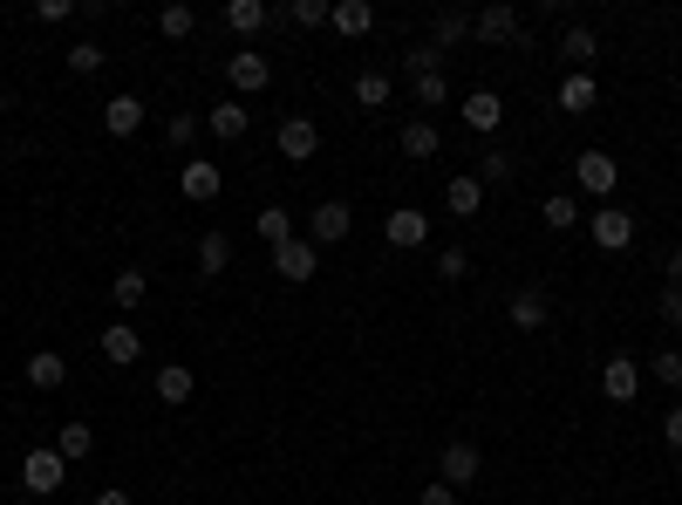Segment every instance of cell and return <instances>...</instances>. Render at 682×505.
Masks as SVG:
<instances>
[{
  "label": "cell",
  "mask_w": 682,
  "mask_h": 505,
  "mask_svg": "<svg viewBox=\"0 0 682 505\" xmlns=\"http://www.w3.org/2000/svg\"><path fill=\"white\" fill-rule=\"evenodd\" d=\"M662 274H669V287H682V246H675V253L662 260Z\"/></svg>",
  "instance_id": "obj_46"
},
{
  "label": "cell",
  "mask_w": 682,
  "mask_h": 505,
  "mask_svg": "<svg viewBox=\"0 0 682 505\" xmlns=\"http://www.w3.org/2000/svg\"><path fill=\"white\" fill-rule=\"evenodd\" d=\"M478 464H485V457H478V444H471V438H451L444 451H437V472H444V485H451V492H464V485L478 478Z\"/></svg>",
  "instance_id": "obj_7"
},
{
  "label": "cell",
  "mask_w": 682,
  "mask_h": 505,
  "mask_svg": "<svg viewBox=\"0 0 682 505\" xmlns=\"http://www.w3.org/2000/svg\"><path fill=\"white\" fill-rule=\"evenodd\" d=\"M69 14H75V0H42V8H34V21H49V28L69 21Z\"/></svg>",
  "instance_id": "obj_42"
},
{
  "label": "cell",
  "mask_w": 682,
  "mask_h": 505,
  "mask_svg": "<svg viewBox=\"0 0 682 505\" xmlns=\"http://www.w3.org/2000/svg\"><path fill=\"white\" fill-rule=\"evenodd\" d=\"M587 232H594L600 253H628V246H634V219H628L621 206H600V212L587 219Z\"/></svg>",
  "instance_id": "obj_6"
},
{
  "label": "cell",
  "mask_w": 682,
  "mask_h": 505,
  "mask_svg": "<svg viewBox=\"0 0 682 505\" xmlns=\"http://www.w3.org/2000/svg\"><path fill=\"white\" fill-rule=\"evenodd\" d=\"M348 232H355V212H348L342 199H321V206L307 212V240H314V246H342Z\"/></svg>",
  "instance_id": "obj_4"
},
{
  "label": "cell",
  "mask_w": 682,
  "mask_h": 505,
  "mask_svg": "<svg viewBox=\"0 0 682 505\" xmlns=\"http://www.w3.org/2000/svg\"><path fill=\"white\" fill-rule=\"evenodd\" d=\"M444 206H451L458 219H471L478 206H485V185H478V178H464V171H458V178L444 185Z\"/></svg>",
  "instance_id": "obj_23"
},
{
  "label": "cell",
  "mask_w": 682,
  "mask_h": 505,
  "mask_svg": "<svg viewBox=\"0 0 682 505\" xmlns=\"http://www.w3.org/2000/svg\"><path fill=\"white\" fill-rule=\"evenodd\" d=\"M90 505H137V498H130V492H116V485H109V492H96Z\"/></svg>",
  "instance_id": "obj_47"
},
{
  "label": "cell",
  "mask_w": 682,
  "mask_h": 505,
  "mask_svg": "<svg viewBox=\"0 0 682 505\" xmlns=\"http://www.w3.org/2000/svg\"><path fill=\"white\" fill-rule=\"evenodd\" d=\"M464 124H471L478 137H499V124H505V96H499V90H471V96H464Z\"/></svg>",
  "instance_id": "obj_12"
},
{
  "label": "cell",
  "mask_w": 682,
  "mask_h": 505,
  "mask_svg": "<svg viewBox=\"0 0 682 505\" xmlns=\"http://www.w3.org/2000/svg\"><path fill=\"white\" fill-rule=\"evenodd\" d=\"M396 144H403V158H437V144H444V137H437V124H423V116H417V124L396 130Z\"/></svg>",
  "instance_id": "obj_24"
},
{
  "label": "cell",
  "mask_w": 682,
  "mask_h": 505,
  "mask_svg": "<svg viewBox=\"0 0 682 505\" xmlns=\"http://www.w3.org/2000/svg\"><path fill=\"white\" fill-rule=\"evenodd\" d=\"M150 390H157V403H171V410H178V403H191V390H198V376H191L185 362H165V369L150 376Z\"/></svg>",
  "instance_id": "obj_15"
},
{
  "label": "cell",
  "mask_w": 682,
  "mask_h": 505,
  "mask_svg": "<svg viewBox=\"0 0 682 505\" xmlns=\"http://www.w3.org/2000/svg\"><path fill=\"white\" fill-rule=\"evenodd\" d=\"M225 75H232V90H239V96H260V90L273 83V62H266V55H253V49H239V55H225Z\"/></svg>",
  "instance_id": "obj_10"
},
{
  "label": "cell",
  "mask_w": 682,
  "mask_h": 505,
  "mask_svg": "<svg viewBox=\"0 0 682 505\" xmlns=\"http://www.w3.org/2000/svg\"><path fill=\"white\" fill-rule=\"evenodd\" d=\"M55 451H62L69 464H83V457L96 451V431H90V423H62V431H55Z\"/></svg>",
  "instance_id": "obj_26"
},
{
  "label": "cell",
  "mask_w": 682,
  "mask_h": 505,
  "mask_svg": "<svg viewBox=\"0 0 682 505\" xmlns=\"http://www.w3.org/2000/svg\"><path fill=\"white\" fill-rule=\"evenodd\" d=\"M0 109H8V96H0Z\"/></svg>",
  "instance_id": "obj_48"
},
{
  "label": "cell",
  "mask_w": 682,
  "mask_h": 505,
  "mask_svg": "<svg viewBox=\"0 0 682 505\" xmlns=\"http://www.w3.org/2000/svg\"><path fill=\"white\" fill-rule=\"evenodd\" d=\"M301 28H328V0H294V8H287Z\"/></svg>",
  "instance_id": "obj_40"
},
{
  "label": "cell",
  "mask_w": 682,
  "mask_h": 505,
  "mask_svg": "<svg viewBox=\"0 0 682 505\" xmlns=\"http://www.w3.org/2000/svg\"><path fill=\"white\" fill-rule=\"evenodd\" d=\"M559 55H567L580 75H587V62L600 55V42H594V28H567V34H559Z\"/></svg>",
  "instance_id": "obj_28"
},
{
  "label": "cell",
  "mask_w": 682,
  "mask_h": 505,
  "mask_svg": "<svg viewBox=\"0 0 682 505\" xmlns=\"http://www.w3.org/2000/svg\"><path fill=\"white\" fill-rule=\"evenodd\" d=\"M655 382H669V390H682V356H675V348H662V356H655Z\"/></svg>",
  "instance_id": "obj_41"
},
{
  "label": "cell",
  "mask_w": 682,
  "mask_h": 505,
  "mask_svg": "<svg viewBox=\"0 0 682 505\" xmlns=\"http://www.w3.org/2000/svg\"><path fill=\"white\" fill-rule=\"evenodd\" d=\"M69 382V362L55 356V348H42V356H28V390H62Z\"/></svg>",
  "instance_id": "obj_21"
},
{
  "label": "cell",
  "mask_w": 682,
  "mask_h": 505,
  "mask_svg": "<svg viewBox=\"0 0 682 505\" xmlns=\"http://www.w3.org/2000/svg\"><path fill=\"white\" fill-rule=\"evenodd\" d=\"M464 34H471V14H458V8H451V14H437V21H430V42H437V49H444V55H451V49L464 42Z\"/></svg>",
  "instance_id": "obj_33"
},
{
  "label": "cell",
  "mask_w": 682,
  "mask_h": 505,
  "mask_svg": "<svg viewBox=\"0 0 682 505\" xmlns=\"http://www.w3.org/2000/svg\"><path fill=\"white\" fill-rule=\"evenodd\" d=\"M512 171H518V165L505 158V150H499V144L485 150V158H478V185H512Z\"/></svg>",
  "instance_id": "obj_35"
},
{
  "label": "cell",
  "mask_w": 682,
  "mask_h": 505,
  "mask_svg": "<svg viewBox=\"0 0 682 505\" xmlns=\"http://www.w3.org/2000/svg\"><path fill=\"white\" fill-rule=\"evenodd\" d=\"M328 28L342 34V42H355V34L376 28V8H369V0H335V8H328Z\"/></svg>",
  "instance_id": "obj_14"
},
{
  "label": "cell",
  "mask_w": 682,
  "mask_h": 505,
  "mask_svg": "<svg viewBox=\"0 0 682 505\" xmlns=\"http://www.w3.org/2000/svg\"><path fill=\"white\" fill-rule=\"evenodd\" d=\"M389 96H396V83H389L382 69H363V75H355V103H363V109H382Z\"/></svg>",
  "instance_id": "obj_27"
},
{
  "label": "cell",
  "mask_w": 682,
  "mask_h": 505,
  "mask_svg": "<svg viewBox=\"0 0 682 505\" xmlns=\"http://www.w3.org/2000/svg\"><path fill=\"white\" fill-rule=\"evenodd\" d=\"M662 322L682 328V287H662Z\"/></svg>",
  "instance_id": "obj_44"
},
{
  "label": "cell",
  "mask_w": 682,
  "mask_h": 505,
  "mask_svg": "<svg viewBox=\"0 0 682 505\" xmlns=\"http://www.w3.org/2000/svg\"><path fill=\"white\" fill-rule=\"evenodd\" d=\"M144 294H150V274H144V266H124V274H116V281H109V301H116V307H124V315H130V307H137Z\"/></svg>",
  "instance_id": "obj_25"
},
{
  "label": "cell",
  "mask_w": 682,
  "mask_h": 505,
  "mask_svg": "<svg viewBox=\"0 0 682 505\" xmlns=\"http://www.w3.org/2000/svg\"><path fill=\"white\" fill-rule=\"evenodd\" d=\"M198 130H206V124H198V116H185V109H178V116H171V124H165V137H171V150H185V144H191Z\"/></svg>",
  "instance_id": "obj_39"
},
{
  "label": "cell",
  "mask_w": 682,
  "mask_h": 505,
  "mask_svg": "<svg viewBox=\"0 0 682 505\" xmlns=\"http://www.w3.org/2000/svg\"><path fill=\"white\" fill-rule=\"evenodd\" d=\"M103 130H109V137H137V130H144V103H137V96H109V103H103Z\"/></svg>",
  "instance_id": "obj_17"
},
{
  "label": "cell",
  "mask_w": 682,
  "mask_h": 505,
  "mask_svg": "<svg viewBox=\"0 0 682 505\" xmlns=\"http://www.w3.org/2000/svg\"><path fill=\"white\" fill-rule=\"evenodd\" d=\"M191 28H198V14L185 8V0H171V8H165V14H157V34H171V42H185V34H191Z\"/></svg>",
  "instance_id": "obj_34"
},
{
  "label": "cell",
  "mask_w": 682,
  "mask_h": 505,
  "mask_svg": "<svg viewBox=\"0 0 682 505\" xmlns=\"http://www.w3.org/2000/svg\"><path fill=\"white\" fill-rule=\"evenodd\" d=\"M417 505H458V492L437 478V485H423V492H417Z\"/></svg>",
  "instance_id": "obj_43"
},
{
  "label": "cell",
  "mask_w": 682,
  "mask_h": 505,
  "mask_svg": "<svg viewBox=\"0 0 682 505\" xmlns=\"http://www.w3.org/2000/svg\"><path fill=\"white\" fill-rule=\"evenodd\" d=\"M546 315H553V301H546V287H526V294H512V328H546Z\"/></svg>",
  "instance_id": "obj_19"
},
{
  "label": "cell",
  "mask_w": 682,
  "mask_h": 505,
  "mask_svg": "<svg viewBox=\"0 0 682 505\" xmlns=\"http://www.w3.org/2000/svg\"><path fill=\"white\" fill-rule=\"evenodd\" d=\"M206 130H212V137H225V144H239V137L253 130V109H239V103H219V109L206 116Z\"/></svg>",
  "instance_id": "obj_22"
},
{
  "label": "cell",
  "mask_w": 682,
  "mask_h": 505,
  "mask_svg": "<svg viewBox=\"0 0 682 505\" xmlns=\"http://www.w3.org/2000/svg\"><path fill=\"white\" fill-rule=\"evenodd\" d=\"M253 232H260L266 246H287V240H294V219H287V206H266V212L253 219Z\"/></svg>",
  "instance_id": "obj_32"
},
{
  "label": "cell",
  "mask_w": 682,
  "mask_h": 505,
  "mask_svg": "<svg viewBox=\"0 0 682 505\" xmlns=\"http://www.w3.org/2000/svg\"><path fill=\"white\" fill-rule=\"evenodd\" d=\"M539 219H546V232H574V225H587V219H580V206L567 199V191H553V199L539 206Z\"/></svg>",
  "instance_id": "obj_29"
},
{
  "label": "cell",
  "mask_w": 682,
  "mask_h": 505,
  "mask_svg": "<svg viewBox=\"0 0 682 505\" xmlns=\"http://www.w3.org/2000/svg\"><path fill=\"white\" fill-rule=\"evenodd\" d=\"M471 34H478V42H512V34H518V8H512V0L478 8V14H471Z\"/></svg>",
  "instance_id": "obj_11"
},
{
  "label": "cell",
  "mask_w": 682,
  "mask_h": 505,
  "mask_svg": "<svg viewBox=\"0 0 682 505\" xmlns=\"http://www.w3.org/2000/svg\"><path fill=\"white\" fill-rule=\"evenodd\" d=\"M382 240H389L396 253H410V246H423V240H430V219H423L417 206H396V212L382 219Z\"/></svg>",
  "instance_id": "obj_9"
},
{
  "label": "cell",
  "mask_w": 682,
  "mask_h": 505,
  "mask_svg": "<svg viewBox=\"0 0 682 505\" xmlns=\"http://www.w3.org/2000/svg\"><path fill=\"white\" fill-rule=\"evenodd\" d=\"M594 103H600V83H594V75H580V69H574L567 83H559V109H567V116H587Z\"/></svg>",
  "instance_id": "obj_20"
},
{
  "label": "cell",
  "mask_w": 682,
  "mask_h": 505,
  "mask_svg": "<svg viewBox=\"0 0 682 505\" xmlns=\"http://www.w3.org/2000/svg\"><path fill=\"white\" fill-rule=\"evenodd\" d=\"M232 266V240L225 232H206V240H198V274H225Z\"/></svg>",
  "instance_id": "obj_30"
},
{
  "label": "cell",
  "mask_w": 682,
  "mask_h": 505,
  "mask_svg": "<svg viewBox=\"0 0 682 505\" xmlns=\"http://www.w3.org/2000/svg\"><path fill=\"white\" fill-rule=\"evenodd\" d=\"M437 274H444V281H464V274H471V253H464V246H444V253H437Z\"/></svg>",
  "instance_id": "obj_38"
},
{
  "label": "cell",
  "mask_w": 682,
  "mask_h": 505,
  "mask_svg": "<svg viewBox=\"0 0 682 505\" xmlns=\"http://www.w3.org/2000/svg\"><path fill=\"white\" fill-rule=\"evenodd\" d=\"M403 75H410V83H423V75H444V49H437V42H417V49L403 55Z\"/></svg>",
  "instance_id": "obj_31"
},
{
  "label": "cell",
  "mask_w": 682,
  "mask_h": 505,
  "mask_svg": "<svg viewBox=\"0 0 682 505\" xmlns=\"http://www.w3.org/2000/svg\"><path fill=\"white\" fill-rule=\"evenodd\" d=\"M410 90H417L423 109H444V103H451V83H444V75H423V83H410Z\"/></svg>",
  "instance_id": "obj_36"
},
{
  "label": "cell",
  "mask_w": 682,
  "mask_h": 505,
  "mask_svg": "<svg viewBox=\"0 0 682 505\" xmlns=\"http://www.w3.org/2000/svg\"><path fill=\"white\" fill-rule=\"evenodd\" d=\"M273 274H280V281H294V287H307V281L321 274V246L294 232L287 246H273Z\"/></svg>",
  "instance_id": "obj_3"
},
{
  "label": "cell",
  "mask_w": 682,
  "mask_h": 505,
  "mask_svg": "<svg viewBox=\"0 0 682 505\" xmlns=\"http://www.w3.org/2000/svg\"><path fill=\"white\" fill-rule=\"evenodd\" d=\"M574 185H580V191H594L600 206H615V185H621L615 150H580V158H574Z\"/></svg>",
  "instance_id": "obj_1"
},
{
  "label": "cell",
  "mask_w": 682,
  "mask_h": 505,
  "mask_svg": "<svg viewBox=\"0 0 682 505\" xmlns=\"http://www.w3.org/2000/svg\"><path fill=\"white\" fill-rule=\"evenodd\" d=\"M144 356V335L130 328V322H116V328H103V362H116V369H130Z\"/></svg>",
  "instance_id": "obj_16"
},
{
  "label": "cell",
  "mask_w": 682,
  "mask_h": 505,
  "mask_svg": "<svg viewBox=\"0 0 682 505\" xmlns=\"http://www.w3.org/2000/svg\"><path fill=\"white\" fill-rule=\"evenodd\" d=\"M178 191H185L191 206H212L219 191H225V171H219L212 158H185V165H178Z\"/></svg>",
  "instance_id": "obj_5"
},
{
  "label": "cell",
  "mask_w": 682,
  "mask_h": 505,
  "mask_svg": "<svg viewBox=\"0 0 682 505\" xmlns=\"http://www.w3.org/2000/svg\"><path fill=\"white\" fill-rule=\"evenodd\" d=\"M103 62H109V55H103L96 42H75V49H69V69H75V75H96Z\"/></svg>",
  "instance_id": "obj_37"
},
{
  "label": "cell",
  "mask_w": 682,
  "mask_h": 505,
  "mask_svg": "<svg viewBox=\"0 0 682 505\" xmlns=\"http://www.w3.org/2000/svg\"><path fill=\"white\" fill-rule=\"evenodd\" d=\"M273 144H280V158H287V165H307L314 150H321V130L307 124V116H280V130H273Z\"/></svg>",
  "instance_id": "obj_8"
},
{
  "label": "cell",
  "mask_w": 682,
  "mask_h": 505,
  "mask_svg": "<svg viewBox=\"0 0 682 505\" xmlns=\"http://www.w3.org/2000/svg\"><path fill=\"white\" fill-rule=\"evenodd\" d=\"M662 438H669V451H682V403L662 417Z\"/></svg>",
  "instance_id": "obj_45"
},
{
  "label": "cell",
  "mask_w": 682,
  "mask_h": 505,
  "mask_svg": "<svg viewBox=\"0 0 682 505\" xmlns=\"http://www.w3.org/2000/svg\"><path fill=\"white\" fill-rule=\"evenodd\" d=\"M219 21H225L232 34H260V28L273 21V8H266V0H225V8H219Z\"/></svg>",
  "instance_id": "obj_18"
},
{
  "label": "cell",
  "mask_w": 682,
  "mask_h": 505,
  "mask_svg": "<svg viewBox=\"0 0 682 505\" xmlns=\"http://www.w3.org/2000/svg\"><path fill=\"white\" fill-rule=\"evenodd\" d=\"M21 485H28L34 498H49V492H62V485H69V457H62L55 444H42V451H28V457H21Z\"/></svg>",
  "instance_id": "obj_2"
},
{
  "label": "cell",
  "mask_w": 682,
  "mask_h": 505,
  "mask_svg": "<svg viewBox=\"0 0 682 505\" xmlns=\"http://www.w3.org/2000/svg\"><path fill=\"white\" fill-rule=\"evenodd\" d=\"M600 397H608V403H634L641 397V369L628 356H608V369H600Z\"/></svg>",
  "instance_id": "obj_13"
}]
</instances>
